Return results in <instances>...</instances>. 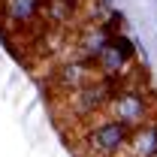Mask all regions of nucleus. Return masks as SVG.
Here are the masks:
<instances>
[{"label":"nucleus","mask_w":157,"mask_h":157,"mask_svg":"<svg viewBox=\"0 0 157 157\" xmlns=\"http://www.w3.org/2000/svg\"><path fill=\"white\" fill-rule=\"evenodd\" d=\"M115 91H121V78H118V76L115 78L97 76L94 82H88L85 88L73 91L70 97H63L60 103H63V109H67L70 121L78 124V127H85L88 121L106 115V106H109V100H112Z\"/></svg>","instance_id":"1"},{"label":"nucleus","mask_w":157,"mask_h":157,"mask_svg":"<svg viewBox=\"0 0 157 157\" xmlns=\"http://www.w3.org/2000/svg\"><path fill=\"white\" fill-rule=\"evenodd\" d=\"M130 133L133 127L109 115H100L78 130V148H85L91 157H121L130 142Z\"/></svg>","instance_id":"2"},{"label":"nucleus","mask_w":157,"mask_h":157,"mask_svg":"<svg viewBox=\"0 0 157 157\" xmlns=\"http://www.w3.org/2000/svg\"><path fill=\"white\" fill-rule=\"evenodd\" d=\"M106 115L127 124V127H139L142 121L157 118V97L145 88V85H133V88H121L112 94Z\"/></svg>","instance_id":"3"},{"label":"nucleus","mask_w":157,"mask_h":157,"mask_svg":"<svg viewBox=\"0 0 157 157\" xmlns=\"http://www.w3.org/2000/svg\"><path fill=\"white\" fill-rule=\"evenodd\" d=\"M97 78V70H94V60L91 58H82L70 48V55H60L55 70L48 73V85H52V94L55 100H63L70 97L73 91L85 88L88 82Z\"/></svg>","instance_id":"4"},{"label":"nucleus","mask_w":157,"mask_h":157,"mask_svg":"<svg viewBox=\"0 0 157 157\" xmlns=\"http://www.w3.org/2000/svg\"><path fill=\"white\" fill-rule=\"evenodd\" d=\"M94 70H97V76L103 78H115L121 73H127L133 63H136V48H133V42L124 36V33H112L109 42L100 48L97 55H94Z\"/></svg>","instance_id":"5"},{"label":"nucleus","mask_w":157,"mask_h":157,"mask_svg":"<svg viewBox=\"0 0 157 157\" xmlns=\"http://www.w3.org/2000/svg\"><path fill=\"white\" fill-rule=\"evenodd\" d=\"M0 18L15 30H27L42 18V0H0Z\"/></svg>","instance_id":"6"},{"label":"nucleus","mask_w":157,"mask_h":157,"mask_svg":"<svg viewBox=\"0 0 157 157\" xmlns=\"http://www.w3.org/2000/svg\"><path fill=\"white\" fill-rule=\"evenodd\" d=\"M154 151H157V118H148L139 127H133L130 142L121 157H151Z\"/></svg>","instance_id":"7"},{"label":"nucleus","mask_w":157,"mask_h":157,"mask_svg":"<svg viewBox=\"0 0 157 157\" xmlns=\"http://www.w3.org/2000/svg\"><path fill=\"white\" fill-rule=\"evenodd\" d=\"M151 157H157V151H154V154H151Z\"/></svg>","instance_id":"8"}]
</instances>
